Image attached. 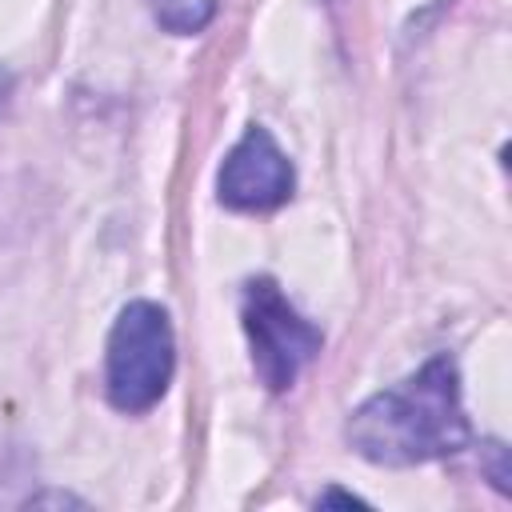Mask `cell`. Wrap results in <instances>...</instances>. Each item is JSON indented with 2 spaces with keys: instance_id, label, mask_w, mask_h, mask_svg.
I'll return each instance as SVG.
<instances>
[{
  "instance_id": "cell-2",
  "label": "cell",
  "mask_w": 512,
  "mask_h": 512,
  "mask_svg": "<svg viewBox=\"0 0 512 512\" xmlns=\"http://www.w3.org/2000/svg\"><path fill=\"white\" fill-rule=\"evenodd\" d=\"M172 324L152 300H132L108 336V400L120 412L152 408L172 380Z\"/></svg>"
},
{
  "instance_id": "cell-5",
  "label": "cell",
  "mask_w": 512,
  "mask_h": 512,
  "mask_svg": "<svg viewBox=\"0 0 512 512\" xmlns=\"http://www.w3.org/2000/svg\"><path fill=\"white\" fill-rule=\"evenodd\" d=\"M156 20L172 32H196L212 16V0H152Z\"/></svg>"
},
{
  "instance_id": "cell-1",
  "label": "cell",
  "mask_w": 512,
  "mask_h": 512,
  "mask_svg": "<svg viewBox=\"0 0 512 512\" xmlns=\"http://www.w3.org/2000/svg\"><path fill=\"white\" fill-rule=\"evenodd\" d=\"M348 444L388 468L452 456L468 444V416L460 404V376L448 356H432L408 380L364 400L344 428Z\"/></svg>"
},
{
  "instance_id": "cell-6",
  "label": "cell",
  "mask_w": 512,
  "mask_h": 512,
  "mask_svg": "<svg viewBox=\"0 0 512 512\" xmlns=\"http://www.w3.org/2000/svg\"><path fill=\"white\" fill-rule=\"evenodd\" d=\"M320 504H364V500H360V496H348V492H336V488H332V492H324V496H320Z\"/></svg>"
},
{
  "instance_id": "cell-3",
  "label": "cell",
  "mask_w": 512,
  "mask_h": 512,
  "mask_svg": "<svg viewBox=\"0 0 512 512\" xmlns=\"http://www.w3.org/2000/svg\"><path fill=\"white\" fill-rule=\"evenodd\" d=\"M244 332L252 344V368L272 392L292 388L300 368L324 344L320 328H312L268 276L244 288Z\"/></svg>"
},
{
  "instance_id": "cell-4",
  "label": "cell",
  "mask_w": 512,
  "mask_h": 512,
  "mask_svg": "<svg viewBox=\"0 0 512 512\" xmlns=\"http://www.w3.org/2000/svg\"><path fill=\"white\" fill-rule=\"evenodd\" d=\"M292 164L280 152V144L272 140L268 128L252 124L240 144L224 156V168L216 176L220 188V204L240 208V212H268L276 204H284L292 196Z\"/></svg>"
},
{
  "instance_id": "cell-7",
  "label": "cell",
  "mask_w": 512,
  "mask_h": 512,
  "mask_svg": "<svg viewBox=\"0 0 512 512\" xmlns=\"http://www.w3.org/2000/svg\"><path fill=\"white\" fill-rule=\"evenodd\" d=\"M8 92H12V76L0 68V112H4V104H8Z\"/></svg>"
}]
</instances>
